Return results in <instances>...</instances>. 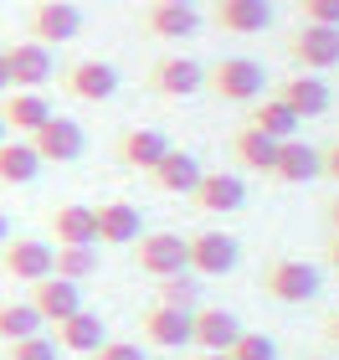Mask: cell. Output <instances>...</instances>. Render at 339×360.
<instances>
[{
  "mask_svg": "<svg viewBox=\"0 0 339 360\" xmlns=\"http://www.w3.org/2000/svg\"><path fill=\"white\" fill-rule=\"evenodd\" d=\"M319 288H324V273L303 263V257H272L262 268V293L278 304H309L319 299Z\"/></svg>",
  "mask_w": 339,
  "mask_h": 360,
  "instance_id": "cell-1",
  "label": "cell"
},
{
  "mask_svg": "<svg viewBox=\"0 0 339 360\" xmlns=\"http://www.w3.org/2000/svg\"><path fill=\"white\" fill-rule=\"evenodd\" d=\"M206 88L226 103H257L267 88V72L257 57H221L216 68H206Z\"/></svg>",
  "mask_w": 339,
  "mask_h": 360,
  "instance_id": "cell-2",
  "label": "cell"
},
{
  "mask_svg": "<svg viewBox=\"0 0 339 360\" xmlns=\"http://www.w3.org/2000/svg\"><path fill=\"white\" fill-rule=\"evenodd\" d=\"M185 263H190L196 278H226V273H237V263H241V242L232 232L206 226V232L185 237Z\"/></svg>",
  "mask_w": 339,
  "mask_h": 360,
  "instance_id": "cell-3",
  "label": "cell"
},
{
  "mask_svg": "<svg viewBox=\"0 0 339 360\" xmlns=\"http://www.w3.org/2000/svg\"><path fill=\"white\" fill-rule=\"evenodd\" d=\"M0 273H6L11 283H41V278H52V242L11 237L6 248H0Z\"/></svg>",
  "mask_w": 339,
  "mask_h": 360,
  "instance_id": "cell-4",
  "label": "cell"
},
{
  "mask_svg": "<svg viewBox=\"0 0 339 360\" xmlns=\"http://www.w3.org/2000/svg\"><path fill=\"white\" fill-rule=\"evenodd\" d=\"M31 144H36L41 165H72V160H83L88 134H83V124H77V119H62V113H52V119L31 134Z\"/></svg>",
  "mask_w": 339,
  "mask_h": 360,
  "instance_id": "cell-5",
  "label": "cell"
},
{
  "mask_svg": "<svg viewBox=\"0 0 339 360\" xmlns=\"http://www.w3.org/2000/svg\"><path fill=\"white\" fill-rule=\"evenodd\" d=\"M190 201H196V211H206V217L241 211L247 206V180H241L237 170H206L196 180V191H190Z\"/></svg>",
  "mask_w": 339,
  "mask_h": 360,
  "instance_id": "cell-6",
  "label": "cell"
},
{
  "mask_svg": "<svg viewBox=\"0 0 339 360\" xmlns=\"http://www.w3.org/2000/svg\"><path fill=\"white\" fill-rule=\"evenodd\" d=\"M288 57L298 62L303 72H324L339 62V26H314V21H303L293 31V41H288Z\"/></svg>",
  "mask_w": 339,
  "mask_h": 360,
  "instance_id": "cell-7",
  "label": "cell"
},
{
  "mask_svg": "<svg viewBox=\"0 0 339 360\" xmlns=\"http://www.w3.org/2000/svg\"><path fill=\"white\" fill-rule=\"evenodd\" d=\"M149 88L159 98H196L206 88V68L196 57H180V52H170V57H159L154 68H149Z\"/></svg>",
  "mask_w": 339,
  "mask_h": 360,
  "instance_id": "cell-8",
  "label": "cell"
},
{
  "mask_svg": "<svg viewBox=\"0 0 339 360\" xmlns=\"http://www.w3.org/2000/svg\"><path fill=\"white\" fill-rule=\"evenodd\" d=\"M62 88L72 98H83V103H108V98L119 93V68L98 62V57H83V62H72V68L62 72Z\"/></svg>",
  "mask_w": 339,
  "mask_h": 360,
  "instance_id": "cell-9",
  "label": "cell"
},
{
  "mask_svg": "<svg viewBox=\"0 0 339 360\" xmlns=\"http://www.w3.org/2000/svg\"><path fill=\"white\" fill-rule=\"evenodd\" d=\"M237 335H241V319L232 309H216V304L190 309V345L196 350H232Z\"/></svg>",
  "mask_w": 339,
  "mask_h": 360,
  "instance_id": "cell-10",
  "label": "cell"
},
{
  "mask_svg": "<svg viewBox=\"0 0 339 360\" xmlns=\"http://www.w3.org/2000/svg\"><path fill=\"white\" fill-rule=\"evenodd\" d=\"M134 257H139V268L149 273V278L190 273V263H185V237L180 232H144L139 248H134Z\"/></svg>",
  "mask_w": 339,
  "mask_h": 360,
  "instance_id": "cell-11",
  "label": "cell"
},
{
  "mask_svg": "<svg viewBox=\"0 0 339 360\" xmlns=\"http://www.w3.org/2000/svg\"><path fill=\"white\" fill-rule=\"evenodd\" d=\"M77 31H83V11H77L72 0H41V6L31 11V41H41V46L72 41Z\"/></svg>",
  "mask_w": 339,
  "mask_h": 360,
  "instance_id": "cell-12",
  "label": "cell"
},
{
  "mask_svg": "<svg viewBox=\"0 0 339 360\" xmlns=\"http://www.w3.org/2000/svg\"><path fill=\"white\" fill-rule=\"evenodd\" d=\"M52 242L57 248H98V217L83 201H62L52 211Z\"/></svg>",
  "mask_w": 339,
  "mask_h": 360,
  "instance_id": "cell-13",
  "label": "cell"
},
{
  "mask_svg": "<svg viewBox=\"0 0 339 360\" xmlns=\"http://www.w3.org/2000/svg\"><path fill=\"white\" fill-rule=\"evenodd\" d=\"M26 304L36 309L46 324H62L67 314H77V309H83V288L52 273V278H41V283H31V299H26Z\"/></svg>",
  "mask_w": 339,
  "mask_h": 360,
  "instance_id": "cell-14",
  "label": "cell"
},
{
  "mask_svg": "<svg viewBox=\"0 0 339 360\" xmlns=\"http://www.w3.org/2000/svg\"><path fill=\"white\" fill-rule=\"evenodd\" d=\"M139 330L159 350H185L190 345V314L185 309H170V304H149L144 319H139Z\"/></svg>",
  "mask_w": 339,
  "mask_h": 360,
  "instance_id": "cell-15",
  "label": "cell"
},
{
  "mask_svg": "<svg viewBox=\"0 0 339 360\" xmlns=\"http://www.w3.org/2000/svg\"><path fill=\"white\" fill-rule=\"evenodd\" d=\"M0 119H6V129L11 134H21V139H31L36 129L52 119V103H46V93L41 88H11V98H6V108H0Z\"/></svg>",
  "mask_w": 339,
  "mask_h": 360,
  "instance_id": "cell-16",
  "label": "cell"
},
{
  "mask_svg": "<svg viewBox=\"0 0 339 360\" xmlns=\"http://www.w3.org/2000/svg\"><path fill=\"white\" fill-rule=\"evenodd\" d=\"M324 175V165H319V150L303 139H283L278 144V160H272V180L278 186H309V180Z\"/></svg>",
  "mask_w": 339,
  "mask_h": 360,
  "instance_id": "cell-17",
  "label": "cell"
},
{
  "mask_svg": "<svg viewBox=\"0 0 339 360\" xmlns=\"http://www.w3.org/2000/svg\"><path fill=\"white\" fill-rule=\"evenodd\" d=\"M272 98H283L298 119H319V113H329V83L319 72H293L288 83H278Z\"/></svg>",
  "mask_w": 339,
  "mask_h": 360,
  "instance_id": "cell-18",
  "label": "cell"
},
{
  "mask_svg": "<svg viewBox=\"0 0 339 360\" xmlns=\"http://www.w3.org/2000/svg\"><path fill=\"white\" fill-rule=\"evenodd\" d=\"M6 68H11V88H41L52 77V46L15 41V46H6Z\"/></svg>",
  "mask_w": 339,
  "mask_h": 360,
  "instance_id": "cell-19",
  "label": "cell"
},
{
  "mask_svg": "<svg viewBox=\"0 0 339 360\" xmlns=\"http://www.w3.org/2000/svg\"><path fill=\"white\" fill-rule=\"evenodd\" d=\"M57 330V350H67V355H93L108 340V324L93 314V309H77V314H67L62 324H52Z\"/></svg>",
  "mask_w": 339,
  "mask_h": 360,
  "instance_id": "cell-20",
  "label": "cell"
},
{
  "mask_svg": "<svg viewBox=\"0 0 339 360\" xmlns=\"http://www.w3.org/2000/svg\"><path fill=\"white\" fill-rule=\"evenodd\" d=\"M93 217H98V242L103 248H134L144 237L139 232V206H128V201H103V206H93Z\"/></svg>",
  "mask_w": 339,
  "mask_h": 360,
  "instance_id": "cell-21",
  "label": "cell"
},
{
  "mask_svg": "<svg viewBox=\"0 0 339 360\" xmlns=\"http://www.w3.org/2000/svg\"><path fill=\"white\" fill-rule=\"evenodd\" d=\"M216 26L232 37H262L272 26V6L267 0H216Z\"/></svg>",
  "mask_w": 339,
  "mask_h": 360,
  "instance_id": "cell-22",
  "label": "cell"
},
{
  "mask_svg": "<svg viewBox=\"0 0 339 360\" xmlns=\"http://www.w3.org/2000/svg\"><path fill=\"white\" fill-rule=\"evenodd\" d=\"M201 175H206V170H201V160L170 144V155H165V160H159V165L149 170V186H154V191H165V195H190Z\"/></svg>",
  "mask_w": 339,
  "mask_h": 360,
  "instance_id": "cell-23",
  "label": "cell"
},
{
  "mask_svg": "<svg viewBox=\"0 0 339 360\" xmlns=\"http://www.w3.org/2000/svg\"><path fill=\"white\" fill-rule=\"evenodd\" d=\"M165 155H170V139L159 134V129H124V134H119V160H124L128 170L149 175Z\"/></svg>",
  "mask_w": 339,
  "mask_h": 360,
  "instance_id": "cell-24",
  "label": "cell"
},
{
  "mask_svg": "<svg viewBox=\"0 0 339 360\" xmlns=\"http://www.w3.org/2000/svg\"><path fill=\"white\" fill-rule=\"evenodd\" d=\"M144 26H149L159 41H185V37L201 31V15H196V6H165V0H149Z\"/></svg>",
  "mask_w": 339,
  "mask_h": 360,
  "instance_id": "cell-25",
  "label": "cell"
},
{
  "mask_svg": "<svg viewBox=\"0 0 339 360\" xmlns=\"http://www.w3.org/2000/svg\"><path fill=\"white\" fill-rule=\"evenodd\" d=\"M41 175V155L31 139H6L0 144V186H31V180Z\"/></svg>",
  "mask_w": 339,
  "mask_h": 360,
  "instance_id": "cell-26",
  "label": "cell"
},
{
  "mask_svg": "<svg viewBox=\"0 0 339 360\" xmlns=\"http://www.w3.org/2000/svg\"><path fill=\"white\" fill-rule=\"evenodd\" d=\"M278 144L283 139H267L262 129H237V139H232V155L241 160L247 170H257V175H272V160H278Z\"/></svg>",
  "mask_w": 339,
  "mask_h": 360,
  "instance_id": "cell-27",
  "label": "cell"
},
{
  "mask_svg": "<svg viewBox=\"0 0 339 360\" xmlns=\"http://www.w3.org/2000/svg\"><path fill=\"white\" fill-rule=\"evenodd\" d=\"M252 129H262L267 139H298V113L283 103V98H257V108H252V119H247Z\"/></svg>",
  "mask_w": 339,
  "mask_h": 360,
  "instance_id": "cell-28",
  "label": "cell"
},
{
  "mask_svg": "<svg viewBox=\"0 0 339 360\" xmlns=\"http://www.w3.org/2000/svg\"><path fill=\"white\" fill-rule=\"evenodd\" d=\"M154 304H170V309H196L201 304V278L196 273H170V278H154Z\"/></svg>",
  "mask_w": 339,
  "mask_h": 360,
  "instance_id": "cell-29",
  "label": "cell"
},
{
  "mask_svg": "<svg viewBox=\"0 0 339 360\" xmlns=\"http://www.w3.org/2000/svg\"><path fill=\"white\" fill-rule=\"evenodd\" d=\"M52 273L67 283H83L98 273V248H52Z\"/></svg>",
  "mask_w": 339,
  "mask_h": 360,
  "instance_id": "cell-30",
  "label": "cell"
},
{
  "mask_svg": "<svg viewBox=\"0 0 339 360\" xmlns=\"http://www.w3.org/2000/svg\"><path fill=\"white\" fill-rule=\"evenodd\" d=\"M41 324H46V319H41L31 304H0V340H6V345L41 335Z\"/></svg>",
  "mask_w": 339,
  "mask_h": 360,
  "instance_id": "cell-31",
  "label": "cell"
},
{
  "mask_svg": "<svg viewBox=\"0 0 339 360\" xmlns=\"http://www.w3.org/2000/svg\"><path fill=\"white\" fill-rule=\"evenodd\" d=\"M226 355H232V360H278V345H272L262 330H241L237 345L226 350Z\"/></svg>",
  "mask_w": 339,
  "mask_h": 360,
  "instance_id": "cell-32",
  "label": "cell"
},
{
  "mask_svg": "<svg viewBox=\"0 0 339 360\" xmlns=\"http://www.w3.org/2000/svg\"><path fill=\"white\" fill-rule=\"evenodd\" d=\"M6 360H62V350H57V340L31 335V340H15V345L6 350Z\"/></svg>",
  "mask_w": 339,
  "mask_h": 360,
  "instance_id": "cell-33",
  "label": "cell"
},
{
  "mask_svg": "<svg viewBox=\"0 0 339 360\" xmlns=\"http://www.w3.org/2000/svg\"><path fill=\"white\" fill-rule=\"evenodd\" d=\"M303 6V21L314 26H339V0H298Z\"/></svg>",
  "mask_w": 339,
  "mask_h": 360,
  "instance_id": "cell-34",
  "label": "cell"
},
{
  "mask_svg": "<svg viewBox=\"0 0 339 360\" xmlns=\"http://www.w3.org/2000/svg\"><path fill=\"white\" fill-rule=\"evenodd\" d=\"M88 360H144V350L134 345V340H103Z\"/></svg>",
  "mask_w": 339,
  "mask_h": 360,
  "instance_id": "cell-35",
  "label": "cell"
},
{
  "mask_svg": "<svg viewBox=\"0 0 339 360\" xmlns=\"http://www.w3.org/2000/svg\"><path fill=\"white\" fill-rule=\"evenodd\" d=\"M319 165H324V175L334 180V186H339V139L329 144V150H319Z\"/></svg>",
  "mask_w": 339,
  "mask_h": 360,
  "instance_id": "cell-36",
  "label": "cell"
},
{
  "mask_svg": "<svg viewBox=\"0 0 339 360\" xmlns=\"http://www.w3.org/2000/svg\"><path fill=\"white\" fill-rule=\"evenodd\" d=\"M324 340H329V345H339V309L324 319Z\"/></svg>",
  "mask_w": 339,
  "mask_h": 360,
  "instance_id": "cell-37",
  "label": "cell"
},
{
  "mask_svg": "<svg viewBox=\"0 0 339 360\" xmlns=\"http://www.w3.org/2000/svg\"><path fill=\"white\" fill-rule=\"evenodd\" d=\"M324 257H329V268H334V273H339V232H334V237H329V252H324Z\"/></svg>",
  "mask_w": 339,
  "mask_h": 360,
  "instance_id": "cell-38",
  "label": "cell"
},
{
  "mask_svg": "<svg viewBox=\"0 0 339 360\" xmlns=\"http://www.w3.org/2000/svg\"><path fill=\"white\" fill-rule=\"evenodd\" d=\"M324 217H329V226H334V232H339V195H334V201L324 206Z\"/></svg>",
  "mask_w": 339,
  "mask_h": 360,
  "instance_id": "cell-39",
  "label": "cell"
},
{
  "mask_svg": "<svg viewBox=\"0 0 339 360\" xmlns=\"http://www.w3.org/2000/svg\"><path fill=\"white\" fill-rule=\"evenodd\" d=\"M11 242V221H6V211H0V248Z\"/></svg>",
  "mask_w": 339,
  "mask_h": 360,
  "instance_id": "cell-40",
  "label": "cell"
},
{
  "mask_svg": "<svg viewBox=\"0 0 339 360\" xmlns=\"http://www.w3.org/2000/svg\"><path fill=\"white\" fill-rule=\"evenodd\" d=\"M0 88H11V68H6V52H0Z\"/></svg>",
  "mask_w": 339,
  "mask_h": 360,
  "instance_id": "cell-41",
  "label": "cell"
},
{
  "mask_svg": "<svg viewBox=\"0 0 339 360\" xmlns=\"http://www.w3.org/2000/svg\"><path fill=\"white\" fill-rule=\"evenodd\" d=\"M196 360H232V355H226V350H201Z\"/></svg>",
  "mask_w": 339,
  "mask_h": 360,
  "instance_id": "cell-42",
  "label": "cell"
},
{
  "mask_svg": "<svg viewBox=\"0 0 339 360\" xmlns=\"http://www.w3.org/2000/svg\"><path fill=\"white\" fill-rule=\"evenodd\" d=\"M6 139H11V129H6V119H0V144H6Z\"/></svg>",
  "mask_w": 339,
  "mask_h": 360,
  "instance_id": "cell-43",
  "label": "cell"
},
{
  "mask_svg": "<svg viewBox=\"0 0 339 360\" xmlns=\"http://www.w3.org/2000/svg\"><path fill=\"white\" fill-rule=\"evenodd\" d=\"M165 6H196V0H165Z\"/></svg>",
  "mask_w": 339,
  "mask_h": 360,
  "instance_id": "cell-44",
  "label": "cell"
},
{
  "mask_svg": "<svg viewBox=\"0 0 339 360\" xmlns=\"http://www.w3.org/2000/svg\"><path fill=\"white\" fill-rule=\"evenodd\" d=\"M303 360H334V355H303Z\"/></svg>",
  "mask_w": 339,
  "mask_h": 360,
  "instance_id": "cell-45",
  "label": "cell"
}]
</instances>
